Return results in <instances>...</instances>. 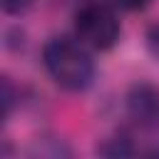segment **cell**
I'll return each instance as SVG.
<instances>
[{
	"label": "cell",
	"mask_w": 159,
	"mask_h": 159,
	"mask_svg": "<svg viewBox=\"0 0 159 159\" xmlns=\"http://www.w3.org/2000/svg\"><path fill=\"white\" fill-rule=\"evenodd\" d=\"M35 0H0V7L5 15H22L25 10L32 7Z\"/></svg>",
	"instance_id": "obj_4"
},
{
	"label": "cell",
	"mask_w": 159,
	"mask_h": 159,
	"mask_svg": "<svg viewBox=\"0 0 159 159\" xmlns=\"http://www.w3.org/2000/svg\"><path fill=\"white\" fill-rule=\"evenodd\" d=\"M119 17L109 0H84L75 12V35L89 50H112L119 40Z\"/></svg>",
	"instance_id": "obj_2"
},
{
	"label": "cell",
	"mask_w": 159,
	"mask_h": 159,
	"mask_svg": "<svg viewBox=\"0 0 159 159\" xmlns=\"http://www.w3.org/2000/svg\"><path fill=\"white\" fill-rule=\"evenodd\" d=\"M149 2L152 0H114V5L122 10H144Z\"/></svg>",
	"instance_id": "obj_5"
},
{
	"label": "cell",
	"mask_w": 159,
	"mask_h": 159,
	"mask_svg": "<svg viewBox=\"0 0 159 159\" xmlns=\"http://www.w3.org/2000/svg\"><path fill=\"white\" fill-rule=\"evenodd\" d=\"M50 77L67 92H84L94 80V62L77 37H52L42 50Z\"/></svg>",
	"instance_id": "obj_1"
},
{
	"label": "cell",
	"mask_w": 159,
	"mask_h": 159,
	"mask_svg": "<svg viewBox=\"0 0 159 159\" xmlns=\"http://www.w3.org/2000/svg\"><path fill=\"white\" fill-rule=\"evenodd\" d=\"M127 114L139 129L157 132L159 129V89L149 82L134 84L127 92Z\"/></svg>",
	"instance_id": "obj_3"
}]
</instances>
